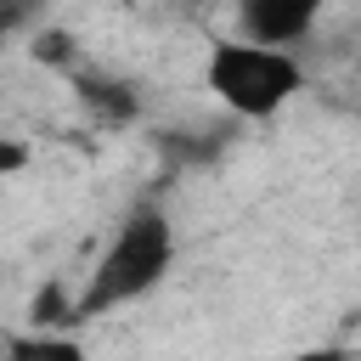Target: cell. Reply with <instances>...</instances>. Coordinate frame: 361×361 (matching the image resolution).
Masks as SVG:
<instances>
[{
  "label": "cell",
  "instance_id": "obj_4",
  "mask_svg": "<svg viewBox=\"0 0 361 361\" xmlns=\"http://www.w3.org/2000/svg\"><path fill=\"white\" fill-rule=\"evenodd\" d=\"M79 102L90 107V113H102V118H113V124H124V118H135V90L130 85H118V79H102V73H79Z\"/></svg>",
  "mask_w": 361,
  "mask_h": 361
},
{
  "label": "cell",
  "instance_id": "obj_2",
  "mask_svg": "<svg viewBox=\"0 0 361 361\" xmlns=\"http://www.w3.org/2000/svg\"><path fill=\"white\" fill-rule=\"evenodd\" d=\"M299 62L288 51H271V45H248V39H220L209 51V90L243 113V118H271L293 90H299Z\"/></svg>",
  "mask_w": 361,
  "mask_h": 361
},
{
  "label": "cell",
  "instance_id": "obj_6",
  "mask_svg": "<svg viewBox=\"0 0 361 361\" xmlns=\"http://www.w3.org/2000/svg\"><path fill=\"white\" fill-rule=\"evenodd\" d=\"M28 56H34L39 68H68V62H73V34H68V28H34Z\"/></svg>",
  "mask_w": 361,
  "mask_h": 361
},
{
  "label": "cell",
  "instance_id": "obj_10",
  "mask_svg": "<svg viewBox=\"0 0 361 361\" xmlns=\"http://www.w3.org/2000/svg\"><path fill=\"white\" fill-rule=\"evenodd\" d=\"M293 361H355V350H344V344H322V350H305V355H293Z\"/></svg>",
  "mask_w": 361,
  "mask_h": 361
},
{
  "label": "cell",
  "instance_id": "obj_1",
  "mask_svg": "<svg viewBox=\"0 0 361 361\" xmlns=\"http://www.w3.org/2000/svg\"><path fill=\"white\" fill-rule=\"evenodd\" d=\"M169 259H175V231H169V220H164L158 209H135V214L124 220V231L113 237V248L102 254V265L90 271V282H85V293H79V316H107V310L152 293V288L164 282Z\"/></svg>",
  "mask_w": 361,
  "mask_h": 361
},
{
  "label": "cell",
  "instance_id": "obj_7",
  "mask_svg": "<svg viewBox=\"0 0 361 361\" xmlns=\"http://www.w3.org/2000/svg\"><path fill=\"white\" fill-rule=\"evenodd\" d=\"M28 316H34L39 327H56V322H73V316H79V305H68V293L51 282V288H39V293H34V310H28Z\"/></svg>",
  "mask_w": 361,
  "mask_h": 361
},
{
  "label": "cell",
  "instance_id": "obj_5",
  "mask_svg": "<svg viewBox=\"0 0 361 361\" xmlns=\"http://www.w3.org/2000/svg\"><path fill=\"white\" fill-rule=\"evenodd\" d=\"M6 361H85V350L62 333H23V338H11Z\"/></svg>",
  "mask_w": 361,
  "mask_h": 361
},
{
  "label": "cell",
  "instance_id": "obj_3",
  "mask_svg": "<svg viewBox=\"0 0 361 361\" xmlns=\"http://www.w3.org/2000/svg\"><path fill=\"white\" fill-rule=\"evenodd\" d=\"M322 6H327V0H237V28H243L248 45L282 51V45H293V39L316 23Z\"/></svg>",
  "mask_w": 361,
  "mask_h": 361
},
{
  "label": "cell",
  "instance_id": "obj_9",
  "mask_svg": "<svg viewBox=\"0 0 361 361\" xmlns=\"http://www.w3.org/2000/svg\"><path fill=\"white\" fill-rule=\"evenodd\" d=\"M23 164H28V147L11 141V135H0V175H17Z\"/></svg>",
  "mask_w": 361,
  "mask_h": 361
},
{
  "label": "cell",
  "instance_id": "obj_8",
  "mask_svg": "<svg viewBox=\"0 0 361 361\" xmlns=\"http://www.w3.org/2000/svg\"><path fill=\"white\" fill-rule=\"evenodd\" d=\"M39 11H45V0H0V39L17 34V28H28Z\"/></svg>",
  "mask_w": 361,
  "mask_h": 361
}]
</instances>
